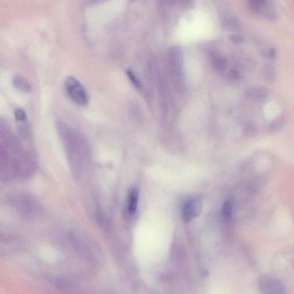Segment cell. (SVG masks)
I'll list each match as a JSON object with an SVG mask.
<instances>
[{
  "label": "cell",
  "instance_id": "6da1fadb",
  "mask_svg": "<svg viewBox=\"0 0 294 294\" xmlns=\"http://www.w3.org/2000/svg\"><path fill=\"white\" fill-rule=\"evenodd\" d=\"M65 89L71 100L75 104L85 106L88 104L89 97L87 91L80 82L73 77H68L65 83Z\"/></svg>",
  "mask_w": 294,
  "mask_h": 294
},
{
  "label": "cell",
  "instance_id": "7a4b0ae2",
  "mask_svg": "<svg viewBox=\"0 0 294 294\" xmlns=\"http://www.w3.org/2000/svg\"><path fill=\"white\" fill-rule=\"evenodd\" d=\"M250 10L258 17L273 21L276 18V12L272 0H247Z\"/></svg>",
  "mask_w": 294,
  "mask_h": 294
},
{
  "label": "cell",
  "instance_id": "3957f363",
  "mask_svg": "<svg viewBox=\"0 0 294 294\" xmlns=\"http://www.w3.org/2000/svg\"><path fill=\"white\" fill-rule=\"evenodd\" d=\"M257 286L261 293L283 294L285 293L284 286L276 277L269 275L260 276L257 279Z\"/></svg>",
  "mask_w": 294,
  "mask_h": 294
},
{
  "label": "cell",
  "instance_id": "277c9868",
  "mask_svg": "<svg viewBox=\"0 0 294 294\" xmlns=\"http://www.w3.org/2000/svg\"><path fill=\"white\" fill-rule=\"evenodd\" d=\"M202 202L199 198H192L186 202L183 210V220L189 222L199 216L201 212Z\"/></svg>",
  "mask_w": 294,
  "mask_h": 294
},
{
  "label": "cell",
  "instance_id": "5b68a950",
  "mask_svg": "<svg viewBox=\"0 0 294 294\" xmlns=\"http://www.w3.org/2000/svg\"><path fill=\"white\" fill-rule=\"evenodd\" d=\"M169 58L171 66L177 73L182 69L183 54L181 50L178 47H172L169 50Z\"/></svg>",
  "mask_w": 294,
  "mask_h": 294
},
{
  "label": "cell",
  "instance_id": "8992f818",
  "mask_svg": "<svg viewBox=\"0 0 294 294\" xmlns=\"http://www.w3.org/2000/svg\"><path fill=\"white\" fill-rule=\"evenodd\" d=\"M249 98L256 101H262L265 100L269 95V91L263 87H252L248 91Z\"/></svg>",
  "mask_w": 294,
  "mask_h": 294
},
{
  "label": "cell",
  "instance_id": "52a82bcc",
  "mask_svg": "<svg viewBox=\"0 0 294 294\" xmlns=\"http://www.w3.org/2000/svg\"><path fill=\"white\" fill-rule=\"evenodd\" d=\"M14 86L19 90L30 93L32 91V86L27 79L22 75H15L13 79Z\"/></svg>",
  "mask_w": 294,
  "mask_h": 294
},
{
  "label": "cell",
  "instance_id": "ba28073f",
  "mask_svg": "<svg viewBox=\"0 0 294 294\" xmlns=\"http://www.w3.org/2000/svg\"><path fill=\"white\" fill-rule=\"evenodd\" d=\"M138 200V192L137 189H133L129 193L128 203V212L130 215L136 213Z\"/></svg>",
  "mask_w": 294,
  "mask_h": 294
},
{
  "label": "cell",
  "instance_id": "9c48e42d",
  "mask_svg": "<svg viewBox=\"0 0 294 294\" xmlns=\"http://www.w3.org/2000/svg\"><path fill=\"white\" fill-rule=\"evenodd\" d=\"M287 119L284 115H280L276 118L274 119L273 121L270 122L268 125V128L272 132H276L283 128L285 125Z\"/></svg>",
  "mask_w": 294,
  "mask_h": 294
},
{
  "label": "cell",
  "instance_id": "30bf717a",
  "mask_svg": "<svg viewBox=\"0 0 294 294\" xmlns=\"http://www.w3.org/2000/svg\"><path fill=\"white\" fill-rule=\"evenodd\" d=\"M261 73L263 77L267 81L273 82L276 78L275 69L271 65H267L264 66Z\"/></svg>",
  "mask_w": 294,
  "mask_h": 294
},
{
  "label": "cell",
  "instance_id": "8fae6325",
  "mask_svg": "<svg viewBox=\"0 0 294 294\" xmlns=\"http://www.w3.org/2000/svg\"><path fill=\"white\" fill-rule=\"evenodd\" d=\"M176 5L180 6L182 9L189 10L194 6V0H175Z\"/></svg>",
  "mask_w": 294,
  "mask_h": 294
},
{
  "label": "cell",
  "instance_id": "7c38bea8",
  "mask_svg": "<svg viewBox=\"0 0 294 294\" xmlns=\"http://www.w3.org/2000/svg\"><path fill=\"white\" fill-rule=\"evenodd\" d=\"M16 120L19 123L27 122V114L25 111L18 108L15 111Z\"/></svg>",
  "mask_w": 294,
  "mask_h": 294
},
{
  "label": "cell",
  "instance_id": "4fadbf2b",
  "mask_svg": "<svg viewBox=\"0 0 294 294\" xmlns=\"http://www.w3.org/2000/svg\"><path fill=\"white\" fill-rule=\"evenodd\" d=\"M232 213V205L231 202L226 201L222 208V214L224 217L229 218L231 217Z\"/></svg>",
  "mask_w": 294,
  "mask_h": 294
},
{
  "label": "cell",
  "instance_id": "5bb4252c",
  "mask_svg": "<svg viewBox=\"0 0 294 294\" xmlns=\"http://www.w3.org/2000/svg\"><path fill=\"white\" fill-rule=\"evenodd\" d=\"M213 63L214 66L218 69H223L226 64L225 59L222 58H218L214 59Z\"/></svg>",
  "mask_w": 294,
  "mask_h": 294
},
{
  "label": "cell",
  "instance_id": "9a60e30c",
  "mask_svg": "<svg viewBox=\"0 0 294 294\" xmlns=\"http://www.w3.org/2000/svg\"><path fill=\"white\" fill-rule=\"evenodd\" d=\"M127 75H128V77L130 79L131 82H132L133 84L137 87V89L140 88V85L139 84L138 81L137 80L136 77H134L133 74L130 71H127Z\"/></svg>",
  "mask_w": 294,
  "mask_h": 294
},
{
  "label": "cell",
  "instance_id": "2e32d148",
  "mask_svg": "<svg viewBox=\"0 0 294 294\" xmlns=\"http://www.w3.org/2000/svg\"><path fill=\"white\" fill-rule=\"evenodd\" d=\"M248 134L254 135L256 134L257 132V128L256 125H254L253 124H249L247 127V130Z\"/></svg>",
  "mask_w": 294,
  "mask_h": 294
},
{
  "label": "cell",
  "instance_id": "e0dca14e",
  "mask_svg": "<svg viewBox=\"0 0 294 294\" xmlns=\"http://www.w3.org/2000/svg\"><path fill=\"white\" fill-rule=\"evenodd\" d=\"M230 40L234 43H241L243 41V38L238 35H233L230 37Z\"/></svg>",
  "mask_w": 294,
  "mask_h": 294
}]
</instances>
